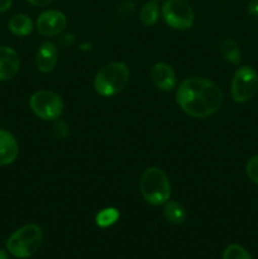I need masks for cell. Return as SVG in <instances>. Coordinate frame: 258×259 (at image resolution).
Here are the masks:
<instances>
[{"mask_svg": "<svg viewBox=\"0 0 258 259\" xmlns=\"http://www.w3.org/2000/svg\"><path fill=\"white\" fill-rule=\"evenodd\" d=\"M156 2H157V0H156Z\"/></svg>", "mask_w": 258, "mask_h": 259, "instance_id": "obj_26", "label": "cell"}, {"mask_svg": "<svg viewBox=\"0 0 258 259\" xmlns=\"http://www.w3.org/2000/svg\"><path fill=\"white\" fill-rule=\"evenodd\" d=\"M58 60V51L55 43L45 42L39 46L35 56V63L40 72L48 73L56 67Z\"/></svg>", "mask_w": 258, "mask_h": 259, "instance_id": "obj_11", "label": "cell"}, {"mask_svg": "<svg viewBox=\"0 0 258 259\" xmlns=\"http://www.w3.org/2000/svg\"><path fill=\"white\" fill-rule=\"evenodd\" d=\"M0 259H9V258H8V254H7V252H5V250L0 249Z\"/></svg>", "mask_w": 258, "mask_h": 259, "instance_id": "obj_25", "label": "cell"}, {"mask_svg": "<svg viewBox=\"0 0 258 259\" xmlns=\"http://www.w3.org/2000/svg\"><path fill=\"white\" fill-rule=\"evenodd\" d=\"M19 154V146L10 132L0 129V166L13 163Z\"/></svg>", "mask_w": 258, "mask_h": 259, "instance_id": "obj_12", "label": "cell"}, {"mask_svg": "<svg viewBox=\"0 0 258 259\" xmlns=\"http://www.w3.org/2000/svg\"><path fill=\"white\" fill-rule=\"evenodd\" d=\"M247 10L252 17L257 18L258 19V0H252V2L248 3Z\"/></svg>", "mask_w": 258, "mask_h": 259, "instance_id": "obj_21", "label": "cell"}, {"mask_svg": "<svg viewBox=\"0 0 258 259\" xmlns=\"http://www.w3.org/2000/svg\"><path fill=\"white\" fill-rule=\"evenodd\" d=\"M151 80L162 91H171L176 86V73L174 68L164 62L156 63L151 70Z\"/></svg>", "mask_w": 258, "mask_h": 259, "instance_id": "obj_10", "label": "cell"}, {"mask_svg": "<svg viewBox=\"0 0 258 259\" xmlns=\"http://www.w3.org/2000/svg\"><path fill=\"white\" fill-rule=\"evenodd\" d=\"M13 4V0H0V13L8 12Z\"/></svg>", "mask_w": 258, "mask_h": 259, "instance_id": "obj_24", "label": "cell"}, {"mask_svg": "<svg viewBox=\"0 0 258 259\" xmlns=\"http://www.w3.org/2000/svg\"><path fill=\"white\" fill-rule=\"evenodd\" d=\"M67 24L66 15L58 10H47L43 12L37 19L38 32L46 37H53L57 35L65 29Z\"/></svg>", "mask_w": 258, "mask_h": 259, "instance_id": "obj_8", "label": "cell"}, {"mask_svg": "<svg viewBox=\"0 0 258 259\" xmlns=\"http://www.w3.org/2000/svg\"><path fill=\"white\" fill-rule=\"evenodd\" d=\"M27 2L29 3V4L34 5V7H45V5L53 3L55 0H27Z\"/></svg>", "mask_w": 258, "mask_h": 259, "instance_id": "obj_23", "label": "cell"}, {"mask_svg": "<svg viewBox=\"0 0 258 259\" xmlns=\"http://www.w3.org/2000/svg\"><path fill=\"white\" fill-rule=\"evenodd\" d=\"M258 91V72L250 66H243L235 71L230 86V94L235 103H247Z\"/></svg>", "mask_w": 258, "mask_h": 259, "instance_id": "obj_5", "label": "cell"}, {"mask_svg": "<svg viewBox=\"0 0 258 259\" xmlns=\"http://www.w3.org/2000/svg\"><path fill=\"white\" fill-rule=\"evenodd\" d=\"M43 242L42 228L28 224L13 233L7 240V248L15 258H29L38 252Z\"/></svg>", "mask_w": 258, "mask_h": 259, "instance_id": "obj_3", "label": "cell"}, {"mask_svg": "<svg viewBox=\"0 0 258 259\" xmlns=\"http://www.w3.org/2000/svg\"><path fill=\"white\" fill-rule=\"evenodd\" d=\"M53 131H55V134L58 137V138H65L68 134V126L66 125L65 121L58 120L56 121L55 126H53Z\"/></svg>", "mask_w": 258, "mask_h": 259, "instance_id": "obj_20", "label": "cell"}, {"mask_svg": "<svg viewBox=\"0 0 258 259\" xmlns=\"http://www.w3.org/2000/svg\"><path fill=\"white\" fill-rule=\"evenodd\" d=\"M142 197L148 204L164 205L171 197V184L167 175L158 167H149L139 181Z\"/></svg>", "mask_w": 258, "mask_h": 259, "instance_id": "obj_2", "label": "cell"}, {"mask_svg": "<svg viewBox=\"0 0 258 259\" xmlns=\"http://www.w3.org/2000/svg\"><path fill=\"white\" fill-rule=\"evenodd\" d=\"M163 214L164 218L168 220L171 224L175 225H180L186 220V210L185 207L182 206L180 202L177 201H167L164 204V209H163Z\"/></svg>", "mask_w": 258, "mask_h": 259, "instance_id": "obj_14", "label": "cell"}, {"mask_svg": "<svg viewBox=\"0 0 258 259\" xmlns=\"http://www.w3.org/2000/svg\"><path fill=\"white\" fill-rule=\"evenodd\" d=\"M119 219V211L115 207H106L96 215V224L100 228H108L115 224Z\"/></svg>", "mask_w": 258, "mask_h": 259, "instance_id": "obj_17", "label": "cell"}, {"mask_svg": "<svg viewBox=\"0 0 258 259\" xmlns=\"http://www.w3.org/2000/svg\"><path fill=\"white\" fill-rule=\"evenodd\" d=\"M33 113L42 120H57L63 111L62 99L56 93L40 90L33 94L29 100Z\"/></svg>", "mask_w": 258, "mask_h": 259, "instance_id": "obj_6", "label": "cell"}, {"mask_svg": "<svg viewBox=\"0 0 258 259\" xmlns=\"http://www.w3.org/2000/svg\"><path fill=\"white\" fill-rule=\"evenodd\" d=\"M176 99L187 115L202 119L219 110L223 104V93L207 78L189 77L180 83Z\"/></svg>", "mask_w": 258, "mask_h": 259, "instance_id": "obj_1", "label": "cell"}, {"mask_svg": "<svg viewBox=\"0 0 258 259\" xmlns=\"http://www.w3.org/2000/svg\"><path fill=\"white\" fill-rule=\"evenodd\" d=\"M220 55L224 57L225 61L238 65L242 60V53H240L239 47L237 43L232 39H224L220 45Z\"/></svg>", "mask_w": 258, "mask_h": 259, "instance_id": "obj_16", "label": "cell"}, {"mask_svg": "<svg viewBox=\"0 0 258 259\" xmlns=\"http://www.w3.org/2000/svg\"><path fill=\"white\" fill-rule=\"evenodd\" d=\"M9 30L14 35L18 37H25V35L30 34L33 30V22L30 19L29 15L25 14H15L10 18L9 23H8Z\"/></svg>", "mask_w": 258, "mask_h": 259, "instance_id": "obj_13", "label": "cell"}, {"mask_svg": "<svg viewBox=\"0 0 258 259\" xmlns=\"http://www.w3.org/2000/svg\"><path fill=\"white\" fill-rule=\"evenodd\" d=\"M245 172H247V176L249 177L250 181H252L253 184L258 185V154L257 156L252 157V158L247 162Z\"/></svg>", "mask_w": 258, "mask_h": 259, "instance_id": "obj_19", "label": "cell"}, {"mask_svg": "<svg viewBox=\"0 0 258 259\" xmlns=\"http://www.w3.org/2000/svg\"><path fill=\"white\" fill-rule=\"evenodd\" d=\"M223 259H252V257L242 245L230 244L223 253Z\"/></svg>", "mask_w": 258, "mask_h": 259, "instance_id": "obj_18", "label": "cell"}, {"mask_svg": "<svg viewBox=\"0 0 258 259\" xmlns=\"http://www.w3.org/2000/svg\"><path fill=\"white\" fill-rule=\"evenodd\" d=\"M73 40H75V37H73L72 34H65L63 37L60 38V45L62 46V47H68V46H71L73 43Z\"/></svg>", "mask_w": 258, "mask_h": 259, "instance_id": "obj_22", "label": "cell"}, {"mask_svg": "<svg viewBox=\"0 0 258 259\" xmlns=\"http://www.w3.org/2000/svg\"><path fill=\"white\" fill-rule=\"evenodd\" d=\"M159 15V7L156 3V0H151V2H147L143 7L141 8V12H139V19L147 27H151L154 25L158 20Z\"/></svg>", "mask_w": 258, "mask_h": 259, "instance_id": "obj_15", "label": "cell"}, {"mask_svg": "<svg viewBox=\"0 0 258 259\" xmlns=\"http://www.w3.org/2000/svg\"><path fill=\"white\" fill-rule=\"evenodd\" d=\"M129 81V68L123 62H111L104 66L95 76L94 88L101 96L110 98L120 93Z\"/></svg>", "mask_w": 258, "mask_h": 259, "instance_id": "obj_4", "label": "cell"}, {"mask_svg": "<svg viewBox=\"0 0 258 259\" xmlns=\"http://www.w3.org/2000/svg\"><path fill=\"white\" fill-rule=\"evenodd\" d=\"M162 15L167 25L177 30H186L194 24V10L187 0H166Z\"/></svg>", "mask_w": 258, "mask_h": 259, "instance_id": "obj_7", "label": "cell"}, {"mask_svg": "<svg viewBox=\"0 0 258 259\" xmlns=\"http://www.w3.org/2000/svg\"><path fill=\"white\" fill-rule=\"evenodd\" d=\"M20 67V57L17 51L8 46H0V81L12 80Z\"/></svg>", "mask_w": 258, "mask_h": 259, "instance_id": "obj_9", "label": "cell"}]
</instances>
